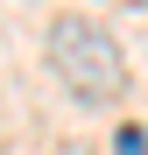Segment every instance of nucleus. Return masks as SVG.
<instances>
[{"mask_svg":"<svg viewBox=\"0 0 148 155\" xmlns=\"http://www.w3.org/2000/svg\"><path fill=\"white\" fill-rule=\"evenodd\" d=\"M49 64H57V78L78 99H120L127 92V57H120V42L106 28H92V21H57V28H49Z\"/></svg>","mask_w":148,"mask_h":155,"instance_id":"f257e3e1","label":"nucleus"},{"mask_svg":"<svg viewBox=\"0 0 148 155\" xmlns=\"http://www.w3.org/2000/svg\"><path fill=\"white\" fill-rule=\"evenodd\" d=\"M113 155H148V134H141V127H120V134H113Z\"/></svg>","mask_w":148,"mask_h":155,"instance_id":"f03ea898","label":"nucleus"}]
</instances>
